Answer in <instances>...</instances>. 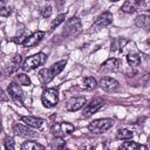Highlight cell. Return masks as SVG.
<instances>
[{"instance_id": "6da1fadb", "label": "cell", "mask_w": 150, "mask_h": 150, "mask_svg": "<svg viewBox=\"0 0 150 150\" xmlns=\"http://www.w3.org/2000/svg\"><path fill=\"white\" fill-rule=\"evenodd\" d=\"M47 60V56L43 54V53H38V54H34L32 56H28L23 63H22V69L25 71H29V70H33L35 68H38L39 66H42Z\"/></svg>"}, {"instance_id": "7a4b0ae2", "label": "cell", "mask_w": 150, "mask_h": 150, "mask_svg": "<svg viewBox=\"0 0 150 150\" xmlns=\"http://www.w3.org/2000/svg\"><path fill=\"white\" fill-rule=\"evenodd\" d=\"M112 125H114V121L111 118H100V120H95V121L90 122L88 125V129L91 132L101 134V132H104L108 129H110Z\"/></svg>"}, {"instance_id": "3957f363", "label": "cell", "mask_w": 150, "mask_h": 150, "mask_svg": "<svg viewBox=\"0 0 150 150\" xmlns=\"http://www.w3.org/2000/svg\"><path fill=\"white\" fill-rule=\"evenodd\" d=\"M41 101L43 103L45 107L47 108H52L54 105L57 104L59 102V91L55 88H48L46 90H43L42 95H41Z\"/></svg>"}, {"instance_id": "277c9868", "label": "cell", "mask_w": 150, "mask_h": 150, "mask_svg": "<svg viewBox=\"0 0 150 150\" xmlns=\"http://www.w3.org/2000/svg\"><path fill=\"white\" fill-rule=\"evenodd\" d=\"M50 131L54 137L61 138V137H64V136L71 134L74 131V125L68 122H60V123H55L52 127Z\"/></svg>"}, {"instance_id": "5b68a950", "label": "cell", "mask_w": 150, "mask_h": 150, "mask_svg": "<svg viewBox=\"0 0 150 150\" xmlns=\"http://www.w3.org/2000/svg\"><path fill=\"white\" fill-rule=\"evenodd\" d=\"M82 29V25H81V21L79 18L76 16H73L71 19H69L64 26V29H63V34L68 38H73L75 35H77Z\"/></svg>"}, {"instance_id": "8992f818", "label": "cell", "mask_w": 150, "mask_h": 150, "mask_svg": "<svg viewBox=\"0 0 150 150\" xmlns=\"http://www.w3.org/2000/svg\"><path fill=\"white\" fill-rule=\"evenodd\" d=\"M103 103H104V101H103V98H101V97H96V98L91 100V102L88 103V104L86 105V108L83 109L82 116H83V117H90L93 114H95V112L103 105Z\"/></svg>"}, {"instance_id": "52a82bcc", "label": "cell", "mask_w": 150, "mask_h": 150, "mask_svg": "<svg viewBox=\"0 0 150 150\" xmlns=\"http://www.w3.org/2000/svg\"><path fill=\"white\" fill-rule=\"evenodd\" d=\"M111 22H112V14L109 13V12H104L103 14H101V15L95 20V22H94V25H93L91 28H93L94 30H98V29H101V28H103V27L109 26Z\"/></svg>"}, {"instance_id": "ba28073f", "label": "cell", "mask_w": 150, "mask_h": 150, "mask_svg": "<svg viewBox=\"0 0 150 150\" xmlns=\"http://www.w3.org/2000/svg\"><path fill=\"white\" fill-rule=\"evenodd\" d=\"M98 84H100V87H101L104 91H109V93L115 91V90H117V88H118V82H117L115 79L109 77V76L102 77V79L100 80Z\"/></svg>"}, {"instance_id": "9c48e42d", "label": "cell", "mask_w": 150, "mask_h": 150, "mask_svg": "<svg viewBox=\"0 0 150 150\" xmlns=\"http://www.w3.org/2000/svg\"><path fill=\"white\" fill-rule=\"evenodd\" d=\"M43 36H45V32L38 30V32L33 33L32 35L27 36V38L22 41V46H23V47H33V46L38 45V43L43 39Z\"/></svg>"}, {"instance_id": "30bf717a", "label": "cell", "mask_w": 150, "mask_h": 150, "mask_svg": "<svg viewBox=\"0 0 150 150\" xmlns=\"http://www.w3.org/2000/svg\"><path fill=\"white\" fill-rule=\"evenodd\" d=\"M7 90H8V94L15 100V101H18V102H23V100H25V94H23V91H22V89H21V87L19 86V84H16V83H11L9 86H8V88H7Z\"/></svg>"}, {"instance_id": "8fae6325", "label": "cell", "mask_w": 150, "mask_h": 150, "mask_svg": "<svg viewBox=\"0 0 150 150\" xmlns=\"http://www.w3.org/2000/svg\"><path fill=\"white\" fill-rule=\"evenodd\" d=\"M13 131L16 136H20V137H34L36 136V132L33 131L29 127H25L22 124H14L13 127Z\"/></svg>"}, {"instance_id": "7c38bea8", "label": "cell", "mask_w": 150, "mask_h": 150, "mask_svg": "<svg viewBox=\"0 0 150 150\" xmlns=\"http://www.w3.org/2000/svg\"><path fill=\"white\" fill-rule=\"evenodd\" d=\"M86 103V98L80 96V97H73L70 98L68 102H67V105H66V109L68 111H76L79 109H81Z\"/></svg>"}, {"instance_id": "4fadbf2b", "label": "cell", "mask_w": 150, "mask_h": 150, "mask_svg": "<svg viewBox=\"0 0 150 150\" xmlns=\"http://www.w3.org/2000/svg\"><path fill=\"white\" fill-rule=\"evenodd\" d=\"M120 67V61L117 59H108L98 69L100 73H108V71H115Z\"/></svg>"}, {"instance_id": "5bb4252c", "label": "cell", "mask_w": 150, "mask_h": 150, "mask_svg": "<svg viewBox=\"0 0 150 150\" xmlns=\"http://www.w3.org/2000/svg\"><path fill=\"white\" fill-rule=\"evenodd\" d=\"M38 76H39L40 82L43 83V84H46V83L50 82V81L54 79L55 74H54V71L52 70V68H43V69H41V70L39 71Z\"/></svg>"}, {"instance_id": "9a60e30c", "label": "cell", "mask_w": 150, "mask_h": 150, "mask_svg": "<svg viewBox=\"0 0 150 150\" xmlns=\"http://www.w3.org/2000/svg\"><path fill=\"white\" fill-rule=\"evenodd\" d=\"M21 121L25 122V124H27L28 127L30 128H40L43 123V120L42 118H39V117H33V116H22L21 117Z\"/></svg>"}, {"instance_id": "2e32d148", "label": "cell", "mask_w": 150, "mask_h": 150, "mask_svg": "<svg viewBox=\"0 0 150 150\" xmlns=\"http://www.w3.org/2000/svg\"><path fill=\"white\" fill-rule=\"evenodd\" d=\"M138 6H141L139 1H125L121 9L125 13H134L138 8Z\"/></svg>"}, {"instance_id": "e0dca14e", "label": "cell", "mask_w": 150, "mask_h": 150, "mask_svg": "<svg viewBox=\"0 0 150 150\" xmlns=\"http://www.w3.org/2000/svg\"><path fill=\"white\" fill-rule=\"evenodd\" d=\"M21 150H45V148H43V145H41V144L38 143V142L27 141V142L22 143Z\"/></svg>"}, {"instance_id": "ac0fdd59", "label": "cell", "mask_w": 150, "mask_h": 150, "mask_svg": "<svg viewBox=\"0 0 150 150\" xmlns=\"http://www.w3.org/2000/svg\"><path fill=\"white\" fill-rule=\"evenodd\" d=\"M135 22H136V25H137L138 27H141V28H148V27L150 26V16L144 15V14H141V15H138V16L136 18Z\"/></svg>"}, {"instance_id": "d6986e66", "label": "cell", "mask_w": 150, "mask_h": 150, "mask_svg": "<svg viewBox=\"0 0 150 150\" xmlns=\"http://www.w3.org/2000/svg\"><path fill=\"white\" fill-rule=\"evenodd\" d=\"M127 61L131 67H136L141 63V57L137 53H129L127 56Z\"/></svg>"}, {"instance_id": "ffe728a7", "label": "cell", "mask_w": 150, "mask_h": 150, "mask_svg": "<svg viewBox=\"0 0 150 150\" xmlns=\"http://www.w3.org/2000/svg\"><path fill=\"white\" fill-rule=\"evenodd\" d=\"M96 87H97V82H96V80H95L94 77L88 76V77H86V79L83 80V88H84V89H87V90H93V89H95Z\"/></svg>"}, {"instance_id": "44dd1931", "label": "cell", "mask_w": 150, "mask_h": 150, "mask_svg": "<svg viewBox=\"0 0 150 150\" xmlns=\"http://www.w3.org/2000/svg\"><path fill=\"white\" fill-rule=\"evenodd\" d=\"M117 139H124V141H128V139H131L132 137V132L128 129H120L117 131V135H116Z\"/></svg>"}, {"instance_id": "7402d4cb", "label": "cell", "mask_w": 150, "mask_h": 150, "mask_svg": "<svg viewBox=\"0 0 150 150\" xmlns=\"http://www.w3.org/2000/svg\"><path fill=\"white\" fill-rule=\"evenodd\" d=\"M138 149V144L134 141H124L122 143V145L120 146L118 150H137Z\"/></svg>"}, {"instance_id": "603a6c76", "label": "cell", "mask_w": 150, "mask_h": 150, "mask_svg": "<svg viewBox=\"0 0 150 150\" xmlns=\"http://www.w3.org/2000/svg\"><path fill=\"white\" fill-rule=\"evenodd\" d=\"M67 64V60H61V61H59V62H56V63H54L50 68H52V70L54 71V74L55 75H57V74H60L62 70H63V68H64V66Z\"/></svg>"}, {"instance_id": "cb8c5ba5", "label": "cell", "mask_w": 150, "mask_h": 150, "mask_svg": "<svg viewBox=\"0 0 150 150\" xmlns=\"http://www.w3.org/2000/svg\"><path fill=\"white\" fill-rule=\"evenodd\" d=\"M64 19H66V14H59L57 16H56V19H54L53 21H52V23H50V30H53V29H55L61 22H63L64 21Z\"/></svg>"}, {"instance_id": "d4e9b609", "label": "cell", "mask_w": 150, "mask_h": 150, "mask_svg": "<svg viewBox=\"0 0 150 150\" xmlns=\"http://www.w3.org/2000/svg\"><path fill=\"white\" fill-rule=\"evenodd\" d=\"M127 43V40H122V39H115V41L112 42V45H111V49L112 50H116V49H118V48H122L124 45Z\"/></svg>"}, {"instance_id": "484cf974", "label": "cell", "mask_w": 150, "mask_h": 150, "mask_svg": "<svg viewBox=\"0 0 150 150\" xmlns=\"http://www.w3.org/2000/svg\"><path fill=\"white\" fill-rule=\"evenodd\" d=\"M18 80H19V83L22 86H30V80H29L28 75H26V74H19Z\"/></svg>"}, {"instance_id": "4316f807", "label": "cell", "mask_w": 150, "mask_h": 150, "mask_svg": "<svg viewBox=\"0 0 150 150\" xmlns=\"http://www.w3.org/2000/svg\"><path fill=\"white\" fill-rule=\"evenodd\" d=\"M21 60H22V59H21V55H15V56L12 59V63H11V64H12V66H11V67H12V70H11V71L16 70V68H18V67L20 66V63H21Z\"/></svg>"}, {"instance_id": "83f0119b", "label": "cell", "mask_w": 150, "mask_h": 150, "mask_svg": "<svg viewBox=\"0 0 150 150\" xmlns=\"http://www.w3.org/2000/svg\"><path fill=\"white\" fill-rule=\"evenodd\" d=\"M4 145H5V149L6 150H14V139L9 136H7L5 138V142H4Z\"/></svg>"}, {"instance_id": "f1b7e54d", "label": "cell", "mask_w": 150, "mask_h": 150, "mask_svg": "<svg viewBox=\"0 0 150 150\" xmlns=\"http://www.w3.org/2000/svg\"><path fill=\"white\" fill-rule=\"evenodd\" d=\"M11 14V7L5 6V2H0V15L1 16H7Z\"/></svg>"}, {"instance_id": "f546056e", "label": "cell", "mask_w": 150, "mask_h": 150, "mask_svg": "<svg viewBox=\"0 0 150 150\" xmlns=\"http://www.w3.org/2000/svg\"><path fill=\"white\" fill-rule=\"evenodd\" d=\"M41 13H42V16H43V18H48V16H50V15H52V7H50V6L45 7V8L41 11Z\"/></svg>"}, {"instance_id": "4dcf8cb0", "label": "cell", "mask_w": 150, "mask_h": 150, "mask_svg": "<svg viewBox=\"0 0 150 150\" xmlns=\"http://www.w3.org/2000/svg\"><path fill=\"white\" fill-rule=\"evenodd\" d=\"M144 82H145V84H150V74H148L145 77H144Z\"/></svg>"}, {"instance_id": "1f68e13d", "label": "cell", "mask_w": 150, "mask_h": 150, "mask_svg": "<svg viewBox=\"0 0 150 150\" xmlns=\"http://www.w3.org/2000/svg\"><path fill=\"white\" fill-rule=\"evenodd\" d=\"M137 150H149L146 145H138V149Z\"/></svg>"}, {"instance_id": "d6a6232c", "label": "cell", "mask_w": 150, "mask_h": 150, "mask_svg": "<svg viewBox=\"0 0 150 150\" xmlns=\"http://www.w3.org/2000/svg\"><path fill=\"white\" fill-rule=\"evenodd\" d=\"M61 150H69V149H67V148H62Z\"/></svg>"}]
</instances>
